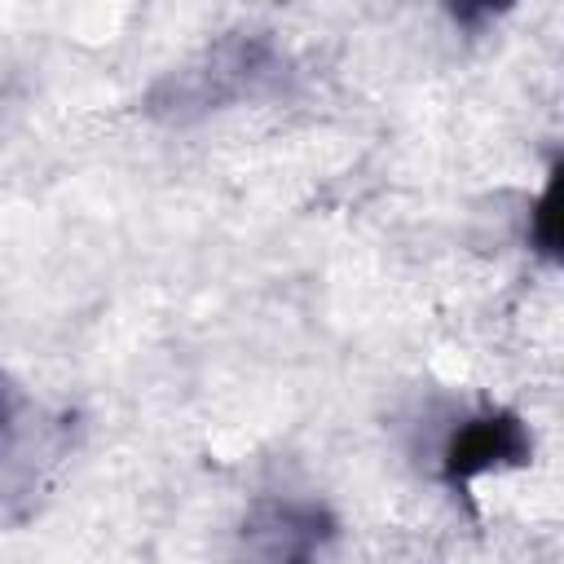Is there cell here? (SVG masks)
I'll list each match as a JSON object with an SVG mask.
<instances>
[{"instance_id":"obj_2","label":"cell","mask_w":564,"mask_h":564,"mask_svg":"<svg viewBox=\"0 0 564 564\" xmlns=\"http://www.w3.org/2000/svg\"><path fill=\"white\" fill-rule=\"evenodd\" d=\"M330 533H335V524L317 502H278V498L256 502L247 524H242L247 546L256 555H269V560H304Z\"/></svg>"},{"instance_id":"obj_3","label":"cell","mask_w":564,"mask_h":564,"mask_svg":"<svg viewBox=\"0 0 564 564\" xmlns=\"http://www.w3.org/2000/svg\"><path fill=\"white\" fill-rule=\"evenodd\" d=\"M555 185H560V172H551V181H546V189L538 194V203H533V247L546 256V260H555Z\"/></svg>"},{"instance_id":"obj_1","label":"cell","mask_w":564,"mask_h":564,"mask_svg":"<svg viewBox=\"0 0 564 564\" xmlns=\"http://www.w3.org/2000/svg\"><path fill=\"white\" fill-rule=\"evenodd\" d=\"M533 458V436L529 423L516 410H480L471 419H463L445 449H441V480L449 489H467L471 480L489 476V471H511L524 467Z\"/></svg>"},{"instance_id":"obj_4","label":"cell","mask_w":564,"mask_h":564,"mask_svg":"<svg viewBox=\"0 0 564 564\" xmlns=\"http://www.w3.org/2000/svg\"><path fill=\"white\" fill-rule=\"evenodd\" d=\"M445 9H449V18H454L458 26L480 31L485 22H494V18H502V13H511V9H516V0H445Z\"/></svg>"},{"instance_id":"obj_5","label":"cell","mask_w":564,"mask_h":564,"mask_svg":"<svg viewBox=\"0 0 564 564\" xmlns=\"http://www.w3.org/2000/svg\"><path fill=\"white\" fill-rule=\"evenodd\" d=\"M9 423H13V401H9V388L0 383V436L9 432Z\"/></svg>"}]
</instances>
